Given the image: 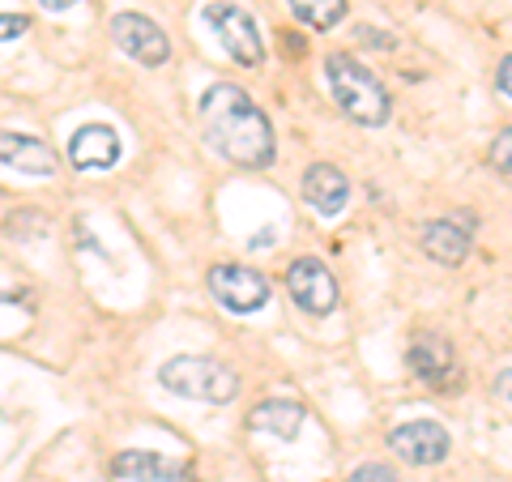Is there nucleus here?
Returning a JSON list of instances; mask_svg holds the SVG:
<instances>
[{
    "mask_svg": "<svg viewBox=\"0 0 512 482\" xmlns=\"http://www.w3.org/2000/svg\"><path fill=\"white\" fill-rule=\"evenodd\" d=\"M291 13L312 30H333L346 18V0H291Z\"/></svg>",
    "mask_w": 512,
    "mask_h": 482,
    "instance_id": "dca6fc26",
    "label": "nucleus"
},
{
    "mask_svg": "<svg viewBox=\"0 0 512 482\" xmlns=\"http://www.w3.org/2000/svg\"><path fill=\"white\" fill-rule=\"evenodd\" d=\"M158 384L175 397L192 401H210V406H227L239 393V376L227 363H218L210 355H175L158 367Z\"/></svg>",
    "mask_w": 512,
    "mask_h": 482,
    "instance_id": "7ed1b4c3",
    "label": "nucleus"
},
{
    "mask_svg": "<svg viewBox=\"0 0 512 482\" xmlns=\"http://www.w3.org/2000/svg\"><path fill=\"white\" fill-rule=\"evenodd\" d=\"M205 26L218 35V43L227 47V56L235 64H244V69H256V64L265 60V43H261V30H256V18L235 5V0H210V5L201 9Z\"/></svg>",
    "mask_w": 512,
    "mask_h": 482,
    "instance_id": "20e7f679",
    "label": "nucleus"
},
{
    "mask_svg": "<svg viewBox=\"0 0 512 482\" xmlns=\"http://www.w3.org/2000/svg\"><path fill=\"white\" fill-rule=\"evenodd\" d=\"M325 73H329L333 99H338V107L346 111L350 120H359V124H367V128H376V124L389 120V111H393L389 90H384L380 77L367 73L355 56L333 52V56L325 60Z\"/></svg>",
    "mask_w": 512,
    "mask_h": 482,
    "instance_id": "f03ea898",
    "label": "nucleus"
},
{
    "mask_svg": "<svg viewBox=\"0 0 512 482\" xmlns=\"http://www.w3.org/2000/svg\"><path fill=\"white\" fill-rule=\"evenodd\" d=\"M201 124L210 146L231 158L239 167L261 171L274 163V124L261 107L252 103V94L244 86L218 82L201 94Z\"/></svg>",
    "mask_w": 512,
    "mask_h": 482,
    "instance_id": "f257e3e1",
    "label": "nucleus"
},
{
    "mask_svg": "<svg viewBox=\"0 0 512 482\" xmlns=\"http://www.w3.org/2000/svg\"><path fill=\"white\" fill-rule=\"evenodd\" d=\"M282 52L299 60L303 56V35H295V30H282Z\"/></svg>",
    "mask_w": 512,
    "mask_h": 482,
    "instance_id": "412c9836",
    "label": "nucleus"
},
{
    "mask_svg": "<svg viewBox=\"0 0 512 482\" xmlns=\"http://www.w3.org/2000/svg\"><path fill=\"white\" fill-rule=\"evenodd\" d=\"M30 30V18L26 13H0V43H9V39H18Z\"/></svg>",
    "mask_w": 512,
    "mask_h": 482,
    "instance_id": "6ab92c4d",
    "label": "nucleus"
},
{
    "mask_svg": "<svg viewBox=\"0 0 512 482\" xmlns=\"http://www.w3.org/2000/svg\"><path fill=\"white\" fill-rule=\"evenodd\" d=\"M389 448L406 465H440L448 453H453V436H448L440 423H431V419H414V423L393 427Z\"/></svg>",
    "mask_w": 512,
    "mask_h": 482,
    "instance_id": "6e6552de",
    "label": "nucleus"
},
{
    "mask_svg": "<svg viewBox=\"0 0 512 482\" xmlns=\"http://www.w3.org/2000/svg\"><path fill=\"white\" fill-rule=\"evenodd\" d=\"M0 163L22 171V175H35V180H52L60 158L47 141L26 137V133H5V128H0Z\"/></svg>",
    "mask_w": 512,
    "mask_h": 482,
    "instance_id": "9d476101",
    "label": "nucleus"
},
{
    "mask_svg": "<svg viewBox=\"0 0 512 482\" xmlns=\"http://www.w3.org/2000/svg\"><path fill=\"white\" fill-rule=\"evenodd\" d=\"M111 474L124 482H192V470L184 461H171L163 453H146V448H128L111 461Z\"/></svg>",
    "mask_w": 512,
    "mask_h": 482,
    "instance_id": "9b49d317",
    "label": "nucleus"
},
{
    "mask_svg": "<svg viewBox=\"0 0 512 482\" xmlns=\"http://www.w3.org/2000/svg\"><path fill=\"white\" fill-rule=\"evenodd\" d=\"M346 482H402V478H397L389 465H376V461H372V465H359V470L350 474Z\"/></svg>",
    "mask_w": 512,
    "mask_h": 482,
    "instance_id": "a211bd4d",
    "label": "nucleus"
},
{
    "mask_svg": "<svg viewBox=\"0 0 512 482\" xmlns=\"http://www.w3.org/2000/svg\"><path fill=\"white\" fill-rule=\"evenodd\" d=\"M495 86H500V94L512 99V56L500 60V69H495Z\"/></svg>",
    "mask_w": 512,
    "mask_h": 482,
    "instance_id": "aec40b11",
    "label": "nucleus"
},
{
    "mask_svg": "<svg viewBox=\"0 0 512 482\" xmlns=\"http://www.w3.org/2000/svg\"><path fill=\"white\" fill-rule=\"evenodd\" d=\"M423 252L436 256L440 265H461L470 256V231H461L457 222L436 218L423 227Z\"/></svg>",
    "mask_w": 512,
    "mask_h": 482,
    "instance_id": "2eb2a0df",
    "label": "nucleus"
},
{
    "mask_svg": "<svg viewBox=\"0 0 512 482\" xmlns=\"http://www.w3.org/2000/svg\"><path fill=\"white\" fill-rule=\"evenodd\" d=\"M303 419H308V410H303L299 401H278L274 397V401H261V406L248 414V427L269 431V436H278V440H295Z\"/></svg>",
    "mask_w": 512,
    "mask_h": 482,
    "instance_id": "4468645a",
    "label": "nucleus"
},
{
    "mask_svg": "<svg viewBox=\"0 0 512 482\" xmlns=\"http://www.w3.org/2000/svg\"><path fill=\"white\" fill-rule=\"evenodd\" d=\"M406 367L414 372V380L431 384V389H444L448 380L457 376V355H453V342L440 333H419L406 350Z\"/></svg>",
    "mask_w": 512,
    "mask_h": 482,
    "instance_id": "1a4fd4ad",
    "label": "nucleus"
},
{
    "mask_svg": "<svg viewBox=\"0 0 512 482\" xmlns=\"http://www.w3.org/2000/svg\"><path fill=\"white\" fill-rule=\"evenodd\" d=\"M43 9H52V13H60V9H69V5H77V0H39Z\"/></svg>",
    "mask_w": 512,
    "mask_h": 482,
    "instance_id": "5701e85b",
    "label": "nucleus"
},
{
    "mask_svg": "<svg viewBox=\"0 0 512 482\" xmlns=\"http://www.w3.org/2000/svg\"><path fill=\"white\" fill-rule=\"evenodd\" d=\"M111 39L120 43V52L141 60L146 69H158V64L171 60L167 30L158 22H150L146 13H116V18H111Z\"/></svg>",
    "mask_w": 512,
    "mask_h": 482,
    "instance_id": "39448f33",
    "label": "nucleus"
},
{
    "mask_svg": "<svg viewBox=\"0 0 512 482\" xmlns=\"http://www.w3.org/2000/svg\"><path fill=\"white\" fill-rule=\"evenodd\" d=\"M495 397H504L508 406H512V367H504V372L495 376Z\"/></svg>",
    "mask_w": 512,
    "mask_h": 482,
    "instance_id": "4be33fe9",
    "label": "nucleus"
},
{
    "mask_svg": "<svg viewBox=\"0 0 512 482\" xmlns=\"http://www.w3.org/2000/svg\"><path fill=\"white\" fill-rule=\"evenodd\" d=\"M303 201H308L320 218L342 214L350 201V180L333 163H312L303 171Z\"/></svg>",
    "mask_w": 512,
    "mask_h": 482,
    "instance_id": "f8f14e48",
    "label": "nucleus"
},
{
    "mask_svg": "<svg viewBox=\"0 0 512 482\" xmlns=\"http://www.w3.org/2000/svg\"><path fill=\"white\" fill-rule=\"evenodd\" d=\"M286 291H291V299L308 316H329L338 308V282H333V273L325 269V261H316V256H299V261L286 269Z\"/></svg>",
    "mask_w": 512,
    "mask_h": 482,
    "instance_id": "0eeeda50",
    "label": "nucleus"
},
{
    "mask_svg": "<svg viewBox=\"0 0 512 482\" xmlns=\"http://www.w3.org/2000/svg\"><path fill=\"white\" fill-rule=\"evenodd\" d=\"M69 158L77 171H107L120 163V137L116 128L107 124H86L77 128L73 141H69Z\"/></svg>",
    "mask_w": 512,
    "mask_h": 482,
    "instance_id": "ddd939ff",
    "label": "nucleus"
},
{
    "mask_svg": "<svg viewBox=\"0 0 512 482\" xmlns=\"http://www.w3.org/2000/svg\"><path fill=\"white\" fill-rule=\"evenodd\" d=\"M210 291L227 312L235 316H252L256 308H265L269 299V278L244 265H214L210 269Z\"/></svg>",
    "mask_w": 512,
    "mask_h": 482,
    "instance_id": "423d86ee",
    "label": "nucleus"
},
{
    "mask_svg": "<svg viewBox=\"0 0 512 482\" xmlns=\"http://www.w3.org/2000/svg\"><path fill=\"white\" fill-rule=\"evenodd\" d=\"M491 167L504 171V175H512V128H504V133L495 137V146H491Z\"/></svg>",
    "mask_w": 512,
    "mask_h": 482,
    "instance_id": "f3484780",
    "label": "nucleus"
}]
</instances>
